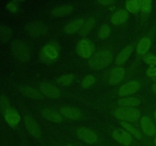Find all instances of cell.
Wrapping results in <instances>:
<instances>
[{"instance_id":"6da1fadb","label":"cell","mask_w":156,"mask_h":146,"mask_svg":"<svg viewBox=\"0 0 156 146\" xmlns=\"http://www.w3.org/2000/svg\"><path fill=\"white\" fill-rule=\"evenodd\" d=\"M114 56L111 50L105 49L98 52L91 58L89 67L93 70H101L107 68L112 62Z\"/></svg>"},{"instance_id":"7a4b0ae2","label":"cell","mask_w":156,"mask_h":146,"mask_svg":"<svg viewBox=\"0 0 156 146\" xmlns=\"http://www.w3.org/2000/svg\"><path fill=\"white\" fill-rule=\"evenodd\" d=\"M11 50L14 56L20 62H27L30 59L31 50L25 41L15 40L11 43Z\"/></svg>"},{"instance_id":"3957f363","label":"cell","mask_w":156,"mask_h":146,"mask_svg":"<svg viewBox=\"0 0 156 146\" xmlns=\"http://www.w3.org/2000/svg\"><path fill=\"white\" fill-rule=\"evenodd\" d=\"M59 51H60V47L57 43H49L41 49L40 53V59L44 63H53L59 58Z\"/></svg>"},{"instance_id":"277c9868","label":"cell","mask_w":156,"mask_h":146,"mask_svg":"<svg viewBox=\"0 0 156 146\" xmlns=\"http://www.w3.org/2000/svg\"><path fill=\"white\" fill-rule=\"evenodd\" d=\"M114 115L117 120L123 122H136L140 120L141 113L138 109L135 107H122L116 109Z\"/></svg>"},{"instance_id":"5b68a950","label":"cell","mask_w":156,"mask_h":146,"mask_svg":"<svg viewBox=\"0 0 156 146\" xmlns=\"http://www.w3.org/2000/svg\"><path fill=\"white\" fill-rule=\"evenodd\" d=\"M26 32L32 37H42L48 32V27L41 21H34L26 24Z\"/></svg>"},{"instance_id":"8992f818","label":"cell","mask_w":156,"mask_h":146,"mask_svg":"<svg viewBox=\"0 0 156 146\" xmlns=\"http://www.w3.org/2000/svg\"><path fill=\"white\" fill-rule=\"evenodd\" d=\"M76 50L81 57L84 59H89L94 56L95 47L94 43L88 39H82L78 43Z\"/></svg>"},{"instance_id":"52a82bcc","label":"cell","mask_w":156,"mask_h":146,"mask_svg":"<svg viewBox=\"0 0 156 146\" xmlns=\"http://www.w3.org/2000/svg\"><path fill=\"white\" fill-rule=\"evenodd\" d=\"M24 125L27 132L35 138H41L42 136V131L36 120L30 116H24Z\"/></svg>"},{"instance_id":"ba28073f","label":"cell","mask_w":156,"mask_h":146,"mask_svg":"<svg viewBox=\"0 0 156 146\" xmlns=\"http://www.w3.org/2000/svg\"><path fill=\"white\" fill-rule=\"evenodd\" d=\"M140 87H141V84L139 81H129L120 87L118 90V94L121 97L131 95L136 93L140 89Z\"/></svg>"},{"instance_id":"9c48e42d","label":"cell","mask_w":156,"mask_h":146,"mask_svg":"<svg viewBox=\"0 0 156 146\" xmlns=\"http://www.w3.org/2000/svg\"><path fill=\"white\" fill-rule=\"evenodd\" d=\"M77 136L87 144H95L98 141L97 134L91 129L88 128L81 127L77 130Z\"/></svg>"},{"instance_id":"30bf717a","label":"cell","mask_w":156,"mask_h":146,"mask_svg":"<svg viewBox=\"0 0 156 146\" xmlns=\"http://www.w3.org/2000/svg\"><path fill=\"white\" fill-rule=\"evenodd\" d=\"M112 137L116 141L124 146H129L133 142V136L126 130L116 129L113 131Z\"/></svg>"},{"instance_id":"8fae6325","label":"cell","mask_w":156,"mask_h":146,"mask_svg":"<svg viewBox=\"0 0 156 146\" xmlns=\"http://www.w3.org/2000/svg\"><path fill=\"white\" fill-rule=\"evenodd\" d=\"M40 91L50 98L56 99L61 96V91L59 88L48 82H42L40 85Z\"/></svg>"},{"instance_id":"7c38bea8","label":"cell","mask_w":156,"mask_h":146,"mask_svg":"<svg viewBox=\"0 0 156 146\" xmlns=\"http://www.w3.org/2000/svg\"><path fill=\"white\" fill-rule=\"evenodd\" d=\"M126 76V70L123 67H115L111 71L108 77V83L111 85L120 84Z\"/></svg>"},{"instance_id":"4fadbf2b","label":"cell","mask_w":156,"mask_h":146,"mask_svg":"<svg viewBox=\"0 0 156 146\" xmlns=\"http://www.w3.org/2000/svg\"><path fill=\"white\" fill-rule=\"evenodd\" d=\"M4 118L6 123L11 126H17L21 121V116L19 113L13 107H9L4 111Z\"/></svg>"},{"instance_id":"5bb4252c","label":"cell","mask_w":156,"mask_h":146,"mask_svg":"<svg viewBox=\"0 0 156 146\" xmlns=\"http://www.w3.org/2000/svg\"><path fill=\"white\" fill-rule=\"evenodd\" d=\"M140 126L143 132L148 136H154L156 134V126L149 117H142L140 120Z\"/></svg>"},{"instance_id":"9a60e30c","label":"cell","mask_w":156,"mask_h":146,"mask_svg":"<svg viewBox=\"0 0 156 146\" xmlns=\"http://www.w3.org/2000/svg\"><path fill=\"white\" fill-rule=\"evenodd\" d=\"M129 18V12L125 9H119L112 15L111 23L114 25H120L126 22Z\"/></svg>"},{"instance_id":"2e32d148","label":"cell","mask_w":156,"mask_h":146,"mask_svg":"<svg viewBox=\"0 0 156 146\" xmlns=\"http://www.w3.org/2000/svg\"><path fill=\"white\" fill-rule=\"evenodd\" d=\"M61 115L73 120H77L82 118V113L79 109L72 106H64L60 109Z\"/></svg>"},{"instance_id":"e0dca14e","label":"cell","mask_w":156,"mask_h":146,"mask_svg":"<svg viewBox=\"0 0 156 146\" xmlns=\"http://www.w3.org/2000/svg\"><path fill=\"white\" fill-rule=\"evenodd\" d=\"M133 51V47L132 45H128L125 47L116 57V64L118 65H122L126 63L129 58L130 57Z\"/></svg>"},{"instance_id":"ac0fdd59","label":"cell","mask_w":156,"mask_h":146,"mask_svg":"<svg viewBox=\"0 0 156 146\" xmlns=\"http://www.w3.org/2000/svg\"><path fill=\"white\" fill-rule=\"evenodd\" d=\"M74 10V6L71 4H64L58 5L53 9L51 15L54 17H62L72 13Z\"/></svg>"},{"instance_id":"d6986e66","label":"cell","mask_w":156,"mask_h":146,"mask_svg":"<svg viewBox=\"0 0 156 146\" xmlns=\"http://www.w3.org/2000/svg\"><path fill=\"white\" fill-rule=\"evenodd\" d=\"M85 21V20L84 18H77L74 21H71V22H69L65 26L64 31H65V33H69V34H72V33H75L78 31H80Z\"/></svg>"},{"instance_id":"ffe728a7","label":"cell","mask_w":156,"mask_h":146,"mask_svg":"<svg viewBox=\"0 0 156 146\" xmlns=\"http://www.w3.org/2000/svg\"><path fill=\"white\" fill-rule=\"evenodd\" d=\"M152 46V40L149 36H143L139 41L136 47V53L138 55L143 56L146 54L151 48Z\"/></svg>"},{"instance_id":"44dd1931","label":"cell","mask_w":156,"mask_h":146,"mask_svg":"<svg viewBox=\"0 0 156 146\" xmlns=\"http://www.w3.org/2000/svg\"><path fill=\"white\" fill-rule=\"evenodd\" d=\"M20 91L26 97H29L31 99H37V100H40L44 97L43 94L41 91H37L35 88H32L30 86H22L20 88Z\"/></svg>"},{"instance_id":"7402d4cb","label":"cell","mask_w":156,"mask_h":146,"mask_svg":"<svg viewBox=\"0 0 156 146\" xmlns=\"http://www.w3.org/2000/svg\"><path fill=\"white\" fill-rule=\"evenodd\" d=\"M41 113H42L43 116L49 121L54 122V123H61L62 120V116L61 113L51 109L45 108L43 109Z\"/></svg>"},{"instance_id":"603a6c76","label":"cell","mask_w":156,"mask_h":146,"mask_svg":"<svg viewBox=\"0 0 156 146\" xmlns=\"http://www.w3.org/2000/svg\"><path fill=\"white\" fill-rule=\"evenodd\" d=\"M141 103V100L136 97H127L119 100L118 105L122 107H135Z\"/></svg>"},{"instance_id":"cb8c5ba5","label":"cell","mask_w":156,"mask_h":146,"mask_svg":"<svg viewBox=\"0 0 156 146\" xmlns=\"http://www.w3.org/2000/svg\"><path fill=\"white\" fill-rule=\"evenodd\" d=\"M126 10L129 13L137 14L141 9V1L140 0H128L125 2Z\"/></svg>"},{"instance_id":"d4e9b609","label":"cell","mask_w":156,"mask_h":146,"mask_svg":"<svg viewBox=\"0 0 156 146\" xmlns=\"http://www.w3.org/2000/svg\"><path fill=\"white\" fill-rule=\"evenodd\" d=\"M120 125L123 128H124L125 130L127 131L129 134H130L132 136L135 137L137 139H141L143 138L142 136V134L135 126H133L130 123H128V122H120Z\"/></svg>"},{"instance_id":"484cf974","label":"cell","mask_w":156,"mask_h":146,"mask_svg":"<svg viewBox=\"0 0 156 146\" xmlns=\"http://www.w3.org/2000/svg\"><path fill=\"white\" fill-rule=\"evenodd\" d=\"M12 36V30L9 26L0 24V40L3 42L9 40Z\"/></svg>"},{"instance_id":"4316f807","label":"cell","mask_w":156,"mask_h":146,"mask_svg":"<svg viewBox=\"0 0 156 146\" xmlns=\"http://www.w3.org/2000/svg\"><path fill=\"white\" fill-rule=\"evenodd\" d=\"M95 19L94 18H89L87 20H85V22H84L83 26H82V29L80 30V33L83 36H85V35L88 34L92 28L94 27V24H95Z\"/></svg>"},{"instance_id":"83f0119b","label":"cell","mask_w":156,"mask_h":146,"mask_svg":"<svg viewBox=\"0 0 156 146\" xmlns=\"http://www.w3.org/2000/svg\"><path fill=\"white\" fill-rule=\"evenodd\" d=\"M74 81L75 76L71 74L62 75L57 79L58 84H59L62 86H69L74 82Z\"/></svg>"},{"instance_id":"f1b7e54d","label":"cell","mask_w":156,"mask_h":146,"mask_svg":"<svg viewBox=\"0 0 156 146\" xmlns=\"http://www.w3.org/2000/svg\"><path fill=\"white\" fill-rule=\"evenodd\" d=\"M111 28L108 24H105L100 27L98 32V36L101 39H107L111 35Z\"/></svg>"},{"instance_id":"f546056e","label":"cell","mask_w":156,"mask_h":146,"mask_svg":"<svg viewBox=\"0 0 156 146\" xmlns=\"http://www.w3.org/2000/svg\"><path fill=\"white\" fill-rule=\"evenodd\" d=\"M94 82H95V77L92 75H88L85 76L82 80V88L86 89V88H90Z\"/></svg>"},{"instance_id":"4dcf8cb0","label":"cell","mask_w":156,"mask_h":146,"mask_svg":"<svg viewBox=\"0 0 156 146\" xmlns=\"http://www.w3.org/2000/svg\"><path fill=\"white\" fill-rule=\"evenodd\" d=\"M10 107V100L5 94H1L0 95V108L3 112L5 111L8 108Z\"/></svg>"},{"instance_id":"1f68e13d","label":"cell","mask_w":156,"mask_h":146,"mask_svg":"<svg viewBox=\"0 0 156 146\" xmlns=\"http://www.w3.org/2000/svg\"><path fill=\"white\" fill-rule=\"evenodd\" d=\"M152 3L150 0H142L141 1V9L140 10L144 14H149L152 10Z\"/></svg>"},{"instance_id":"d6a6232c","label":"cell","mask_w":156,"mask_h":146,"mask_svg":"<svg viewBox=\"0 0 156 146\" xmlns=\"http://www.w3.org/2000/svg\"><path fill=\"white\" fill-rule=\"evenodd\" d=\"M6 8L9 11H10L11 12H18L19 10V5H18V2L16 1H11L6 4Z\"/></svg>"},{"instance_id":"836d02e7","label":"cell","mask_w":156,"mask_h":146,"mask_svg":"<svg viewBox=\"0 0 156 146\" xmlns=\"http://www.w3.org/2000/svg\"><path fill=\"white\" fill-rule=\"evenodd\" d=\"M145 62L150 66H156V56L155 55H148L145 58Z\"/></svg>"},{"instance_id":"e575fe53","label":"cell","mask_w":156,"mask_h":146,"mask_svg":"<svg viewBox=\"0 0 156 146\" xmlns=\"http://www.w3.org/2000/svg\"><path fill=\"white\" fill-rule=\"evenodd\" d=\"M146 74L151 78L155 79L156 78V67L155 66H150L146 70Z\"/></svg>"},{"instance_id":"d590c367","label":"cell","mask_w":156,"mask_h":146,"mask_svg":"<svg viewBox=\"0 0 156 146\" xmlns=\"http://www.w3.org/2000/svg\"><path fill=\"white\" fill-rule=\"evenodd\" d=\"M98 3L104 6H110L115 3V1L114 0H101V1L98 2Z\"/></svg>"},{"instance_id":"8d00e7d4","label":"cell","mask_w":156,"mask_h":146,"mask_svg":"<svg viewBox=\"0 0 156 146\" xmlns=\"http://www.w3.org/2000/svg\"><path fill=\"white\" fill-rule=\"evenodd\" d=\"M152 91H153L154 92H155V94H156V83H155L153 85H152Z\"/></svg>"},{"instance_id":"74e56055","label":"cell","mask_w":156,"mask_h":146,"mask_svg":"<svg viewBox=\"0 0 156 146\" xmlns=\"http://www.w3.org/2000/svg\"><path fill=\"white\" fill-rule=\"evenodd\" d=\"M154 116H155V120H156V109H155V112H154Z\"/></svg>"},{"instance_id":"f35d334b","label":"cell","mask_w":156,"mask_h":146,"mask_svg":"<svg viewBox=\"0 0 156 146\" xmlns=\"http://www.w3.org/2000/svg\"><path fill=\"white\" fill-rule=\"evenodd\" d=\"M154 144H155V146H156V138H155V140H154Z\"/></svg>"},{"instance_id":"ab89813d","label":"cell","mask_w":156,"mask_h":146,"mask_svg":"<svg viewBox=\"0 0 156 146\" xmlns=\"http://www.w3.org/2000/svg\"><path fill=\"white\" fill-rule=\"evenodd\" d=\"M67 146H74V145H73V144H67Z\"/></svg>"},{"instance_id":"60d3db41","label":"cell","mask_w":156,"mask_h":146,"mask_svg":"<svg viewBox=\"0 0 156 146\" xmlns=\"http://www.w3.org/2000/svg\"><path fill=\"white\" fill-rule=\"evenodd\" d=\"M0 111H1V108H0Z\"/></svg>"}]
</instances>
